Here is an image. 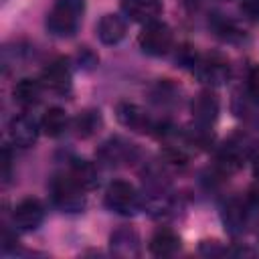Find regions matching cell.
I'll return each instance as SVG.
<instances>
[{
	"label": "cell",
	"instance_id": "obj_1",
	"mask_svg": "<svg viewBox=\"0 0 259 259\" xmlns=\"http://www.w3.org/2000/svg\"><path fill=\"white\" fill-rule=\"evenodd\" d=\"M85 12V0H55L47 12L45 26L53 36L67 38L79 30Z\"/></svg>",
	"mask_w": 259,
	"mask_h": 259
},
{
	"label": "cell",
	"instance_id": "obj_2",
	"mask_svg": "<svg viewBox=\"0 0 259 259\" xmlns=\"http://www.w3.org/2000/svg\"><path fill=\"white\" fill-rule=\"evenodd\" d=\"M51 200L63 212H81L85 208V188L67 172L55 174L49 182Z\"/></svg>",
	"mask_w": 259,
	"mask_h": 259
},
{
	"label": "cell",
	"instance_id": "obj_3",
	"mask_svg": "<svg viewBox=\"0 0 259 259\" xmlns=\"http://www.w3.org/2000/svg\"><path fill=\"white\" fill-rule=\"evenodd\" d=\"M103 202L109 210L130 217L136 214L142 208V198L140 192L136 190L134 184H130L127 180H113L107 184L105 194H103Z\"/></svg>",
	"mask_w": 259,
	"mask_h": 259
},
{
	"label": "cell",
	"instance_id": "obj_4",
	"mask_svg": "<svg viewBox=\"0 0 259 259\" xmlns=\"http://www.w3.org/2000/svg\"><path fill=\"white\" fill-rule=\"evenodd\" d=\"M138 45H140L142 53H146L150 57L168 55L172 45H174L172 28L166 22H160V20L148 22V24H144V28L138 36Z\"/></svg>",
	"mask_w": 259,
	"mask_h": 259
},
{
	"label": "cell",
	"instance_id": "obj_5",
	"mask_svg": "<svg viewBox=\"0 0 259 259\" xmlns=\"http://www.w3.org/2000/svg\"><path fill=\"white\" fill-rule=\"evenodd\" d=\"M194 73L198 75V79L210 87L223 85L229 81L231 77V65L229 59L221 53H206L200 55L196 65H194Z\"/></svg>",
	"mask_w": 259,
	"mask_h": 259
},
{
	"label": "cell",
	"instance_id": "obj_6",
	"mask_svg": "<svg viewBox=\"0 0 259 259\" xmlns=\"http://www.w3.org/2000/svg\"><path fill=\"white\" fill-rule=\"evenodd\" d=\"M115 117L117 121L132 130V132H138V134H150L156 130V121L148 115V111L136 103H130V101H119L115 105Z\"/></svg>",
	"mask_w": 259,
	"mask_h": 259
},
{
	"label": "cell",
	"instance_id": "obj_7",
	"mask_svg": "<svg viewBox=\"0 0 259 259\" xmlns=\"http://www.w3.org/2000/svg\"><path fill=\"white\" fill-rule=\"evenodd\" d=\"M71 81H73L71 65H69V61L63 59V57L51 61V63L42 69V73H40V83H42V87L49 89V91H53V93H59V95L69 93Z\"/></svg>",
	"mask_w": 259,
	"mask_h": 259
},
{
	"label": "cell",
	"instance_id": "obj_8",
	"mask_svg": "<svg viewBox=\"0 0 259 259\" xmlns=\"http://www.w3.org/2000/svg\"><path fill=\"white\" fill-rule=\"evenodd\" d=\"M12 221H14V227L18 231H24V233L36 231L42 225V221H45V206H42V202L38 198H32V196L22 198L14 206V210H12Z\"/></svg>",
	"mask_w": 259,
	"mask_h": 259
},
{
	"label": "cell",
	"instance_id": "obj_9",
	"mask_svg": "<svg viewBox=\"0 0 259 259\" xmlns=\"http://www.w3.org/2000/svg\"><path fill=\"white\" fill-rule=\"evenodd\" d=\"M190 113H192V121H194L196 127L210 130V125L219 117V99H217V95L210 89L200 91L190 103Z\"/></svg>",
	"mask_w": 259,
	"mask_h": 259
},
{
	"label": "cell",
	"instance_id": "obj_10",
	"mask_svg": "<svg viewBox=\"0 0 259 259\" xmlns=\"http://www.w3.org/2000/svg\"><path fill=\"white\" fill-rule=\"evenodd\" d=\"M136 156V148L134 144L121 140V138H109L107 142H103L97 150V158L109 166H117V164H125L130 160H134Z\"/></svg>",
	"mask_w": 259,
	"mask_h": 259
},
{
	"label": "cell",
	"instance_id": "obj_11",
	"mask_svg": "<svg viewBox=\"0 0 259 259\" xmlns=\"http://www.w3.org/2000/svg\"><path fill=\"white\" fill-rule=\"evenodd\" d=\"M38 125L32 117L28 115H16L10 119L8 123V136H10V142L18 148H30L36 138H38Z\"/></svg>",
	"mask_w": 259,
	"mask_h": 259
},
{
	"label": "cell",
	"instance_id": "obj_12",
	"mask_svg": "<svg viewBox=\"0 0 259 259\" xmlns=\"http://www.w3.org/2000/svg\"><path fill=\"white\" fill-rule=\"evenodd\" d=\"M123 14L134 22H154L162 14V0H121Z\"/></svg>",
	"mask_w": 259,
	"mask_h": 259
},
{
	"label": "cell",
	"instance_id": "obj_13",
	"mask_svg": "<svg viewBox=\"0 0 259 259\" xmlns=\"http://www.w3.org/2000/svg\"><path fill=\"white\" fill-rule=\"evenodd\" d=\"M223 225L225 231L231 235H241L247 227V219H249V206L247 202H243L241 198H229L223 206Z\"/></svg>",
	"mask_w": 259,
	"mask_h": 259
},
{
	"label": "cell",
	"instance_id": "obj_14",
	"mask_svg": "<svg viewBox=\"0 0 259 259\" xmlns=\"http://www.w3.org/2000/svg\"><path fill=\"white\" fill-rule=\"evenodd\" d=\"M247 156H249V152L241 140H229L217 154V166L221 168L223 174H231L243 166Z\"/></svg>",
	"mask_w": 259,
	"mask_h": 259
},
{
	"label": "cell",
	"instance_id": "obj_15",
	"mask_svg": "<svg viewBox=\"0 0 259 259\" xmlns=\"http://www.w3.org/2000/svg\"><path fill=\"white\" fill-rule=\"evenodd\" d=\"M109 245L117 257H136L140 253V237L132 227H119L111 233Z\"/></svg>",
	"mask_w": 259,
	"mask_h": 259
},
{
	"label": "cell",
	"instance_id": "obj_16",
	"mask_svg": "<svg viewBox=\"0 0 259 259\" xmlns=\"http://www.w3.org/2000/svg\"><path fill=\"white\" fill-rule=\"evenodd\" d=\"M127 32L125 18L119 14H103L97 22V36L103 45H117Z\"/></svg>",
	"mask_w": 259,
	"mask_h": 259
},
{
	"label": "cell",
	"instance_id": "obj_17",
	"mask_svg": "<svg viewBox=\"0 0 259 259\" xmlns=\"http://www.w3.org/2000/svg\"><path fill=\"white\" fill-rule=\"evenodd\" d=\"M42 83L40 79H30V77H24V79H18L12 87V97L16 103H20L22 107H30V105H36L40 101V95H42Z\"/></svg>",
	"mask_w": 259,
	"mask_h": 259
},
{
	"label": "cell",
	"instance_id": "obj_18",
	"mask_svg": "<svg viewBox=\"0 0 259 259\" xmlns=\"http://www.w3.org/2000/svg\"><path fill=\"white\" fill-rule=\"evenodd\" d=\"M71 123H73V130H75L77 138L87 140V138L95 136V134L101 130L103 117H101V111H99V109H83V111H79V113L73 117Z\"/></svg>",
	"mask_w": 259,
	"mask_h": 259
},
{
	"label": "cell",
	"instance_id": "obj_19",
	"mask_svg": "<svg viewBox=\"0 0 259 259\" xmlns=\"http://www.w3.org/2000/svg\"><path fill=\"white\" fill-rule=\"evenodd\" d=\"M180 249V237L170 229H158L150 239V253L154 257H170Z\"/></svg>",
	"mask_w": 259,
	"mask_h": 259
},
{
	"label": "cell",
	"instance_id": "obj_20",
	"mask_svg": "<svg viewBox=\"0 0 259 259\" xmlns=\"http://www.w3.org/2000/svg\"><path fill=\"white\" fill-rule=\"evenodd\" d=\"M67 127H69V115L61 107H49L40 117V130L49 138H59L61 134H65Z\"/></svg>",
	"mask_w": 259,
	"mask_h": 259
},
{
	"label": "cell",
	"instance_id": "obj_21",
	"mask_svg": "<svg viewBox=\"0 0 259 259\" xmlns=\"http://www.w3.org/2000/svg\"><path fill=\"white\" fill-rule=\"evenodd\" d=\"M69 174L85 188V190H91V188H95L97 186V182H99V176H97V168H95V164L93 162H89V160H73L71 162V166H69Z\"/></svg>",
	"mask_w": 259,
	"mask_h": 259
},
{
	"label": "cell",
	"instance_id": "obj_22",
	"mask_svg": "<svg viewBox=\"0 0 259 259\" xmlns=\"http://www.w3.org/2000/svg\"><path fill=\"white\" fill-rule=\"evenodd\" d=\"M210 26L214 30V34L227 42H241L245 38V30L235 22V20H229L221 14H214L212 20H210Z\"/></svg>",
	"mask_w": 259,
	"mask_h": 259
},
{
	"label": "cell",
	"instance_id": "obj_23",
	"mask_svg": "<svg viewBox=\"0 0 259 259\" xmlns=\"http://www.w3.org/2000/svg\"><path fill=\"white\" fill-rule=\"evenodd\" d=\"M247 95L259 103V65H251L247 71Z\"/></svg>",
	"mask_w": 259,
	"mask_h": 259
},
{
	"label": "cell",
	"instance_id": "obj_24",
	"mask_svg": "<svg viewBox=\"0 0 259 259\" xmlns=\"http://www.w3.org/2000/svg\"><path fill=\"white\" fill-rule=\"evenodd\" d=\"M198 57H200V55H196V51H194L190 45H184V47H180V49H178L176 61H178L182 67H192V69H194V65H196Z\"/></svg>",
	"mask_w": 259,
	"mask_h": 259
},
{
	"label": "cell",
	"instance_id": "obj_25",
	"mask_svg": "<svg viewBox=\"0 0 259 259\" xmlns=\"http://www.w3.org/2000/svg\"><path fill=\"white\" fill-rule=\"evenodd\" d=\"M239 8L247 20L259 22V0H241Z\"/></svg>",
	"mask_w": 259,
	"mask_h": 259
},
{
	"label": "cell",
	"instance_id": "obj_26",
	"mask_svg": "<svg viewBox=\"0 0 259 259\" xmlns=\"http://www.w3.org/2000/svg\"><path fill=\"white\" fill-rule=\"evenodd\" d=\"M77 63H79V67H83V69H93L97 63H99V59H97V55L91 51V49H87V47H83L79 53H77Z\"/></svg>",
	"mask_w": 259,
	"mask_h": 259
},
{
	"label": "cell",
	"instance_id": "obj_27",
	"mask_svg": "<svg viewBox=\"0 0 259 259\" xmlns=\"http://www.w3.org/2000/svg\"><path fill=\"white\" fill-rule=\"evenodd\" d=\"M200 253H204V255H225L227 249L219 247L217 241H202L200 243Z\"/></svg>",
	"mask_w": 259,
	"mask_h": 259
},
{
	"label": "cell",
	"instance_id": "obj_28",
	"mask_svg": "<svg viewBox=\"0 0 259 259\" xmlns=\"http://www.w3.org/2000/svg\"><path fill=\"white\" fill-rule=\"evenodd\" d=\"M12 162V158H10V150L8 148H4V152H2V166H4V170H2V178H4V182H8V178H10V164Z\"/></svg>",
	"mask_w": 259,
	"mask_h": 259
},
{
	"label": "cell",
	"instance_id": "obj_29",
	"mask_svg": "<svg viewBox=\"0 0 259 259\" xmlns=\"http://www.w3.org/2000/svg\"><path fill=\"white\" fill-rule=\"evenodd\" d=\"M253 176H255V180L259 182V156L253 160Z\"/></svg>",
	"mask_w": 259,
	"mask_h": 259
}]
</instances>
